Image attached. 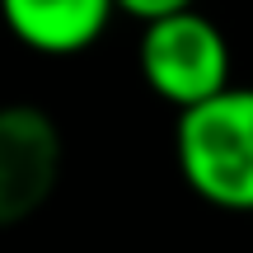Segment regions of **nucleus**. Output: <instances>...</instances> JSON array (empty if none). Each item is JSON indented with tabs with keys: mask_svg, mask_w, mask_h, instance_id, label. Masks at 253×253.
Instances as JSON below:
<instances>
[{
	"mask_svg": "<svg viewBox=\"0 0 253 253\" xmlns=\"http://www.w3.org/2000/svg\"><path fill=\"white\" fill-rule=\"evenodd\" d=\"M178 173L207 207L253 211V84H230L225 94L178 113L173 122Z\"/></svg>",
	"mask_w": 253,
	"mask_h": 253,
	"instance_id": "nucleus-1",
	"label": "nucleus"
},
{
	"mask_svg": "<svg viewBox=\"0 0 253 253\" xmlns=\"http://www.w3.org/2000/svg\"><path fill=\"white\" fill-rule=\"evenodd\" d=\"M136 66L145 89L173 113H188L230 89V42L202 9L145 24L136 42Z\"/></svg>",
	"mask_w": 253,
	"mask_h": 253,
	"instance_id": "nucleus-2",
	"label": "nucleus"
},
{
	"mask_svg": "<svg viewBox=\"0 0 253 253\" xmlns=\"http://www.w3.org/2000/svg\"><path fill=\"white\" fill-rule=\"evenodd\" d=\"M61 126L38 103H0V225H24L61 183Z\"/></svg>",
	"mask_w": 253,
	"mask_h": 253,
	"instance_id": "nucleus-3",
	"label": "nucleus"
},
{
	"mask_svg": "<svg viewBox=\"0 0 253 253\" xmlns=\"http://www.w3.org/2000/svg\"><path fill=\"white\" fill-rule=\"evenodd\" d=\"M113 0H0V24L38 56H75L108 33Z\"/></svg>",
	"mask_w": 253,
	"mask_h": 253,
	"instance_id": "nucleus-4",
	"label": "nucleus"
},
{
	"mask_svg": "<svg viewBox=\"0 0 253 253\" xmlns=\"http://www.w3.org/2000/svg\"><path fill=\"white\" fill-rule=\"evenodd\" d=\"M118 5V14L136 19V24H160V19H173V14H188V9H197V0H113Z\"/></svg>",
	"mask_w": 253,
	"mask_h": 253,
	"instance_id": "nucleus-5",
	"label": "nucleus"
}]
</instances>
